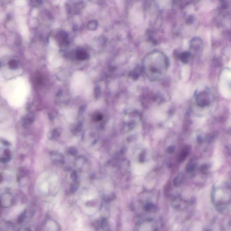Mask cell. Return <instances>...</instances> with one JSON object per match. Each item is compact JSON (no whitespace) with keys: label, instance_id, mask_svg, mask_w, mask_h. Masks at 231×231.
Segmentation results:
<instances>
[{"label":"cell","instance_id":"1","mask_svg":"<svg viewBox=\"0 0 231 231\" xmlns=\"http://www.w3.org/2000/svg\"><path fill=\"white\" fill-rule=\"evenodd\" d=\"M168 67V59L161 51H152L146 55L144 60V71L147 78L151 81H159L163 79Z\"/></svg>","mask_w":231,"mask_h":231},{"label":"cell","instance_id":"2","mask_svg":"<svg viewBox=\"0 0 231 231\" xmlns=\"http://www.w3.org/2000/svg\"><path fill=\"white\" fill-rule=\"evenodd\" d=\"M214 102V96L211 90L209 88H202L195 92L192 106L197 113L204 114L211 109Z\"/></svg>","mask_w":231,"mask_h":231},{"label":"cell","instance_id":"3","mask_svg":"<svg viewBox=\"0 0 231 231\" xmlns=\"http://www.w3.org/2000/svg\"><path fill=\"white\" fill-rule=\"evenodd\" d=\"M203 42L201 39L199 38H194V39L191 40L190 43V48L191 51L194 52V53H198L201 52L203 48Z\"/></svg>","mask_w":231,"mask_h":231},{"label":"cell","instance_id":"4","mask_svg":"<svg viewBox=\"0 0 231 231\" xmlns=\"http://www.w3.org/2000/svg\"><path fill=\"white\" fill-rule=\"evenodd\" d=\"M34 116L32 114L29 113L26 115L23 118L22 124L23 125L27 126L29 125L34 121Z\"/></svg>","mask_w":231,"mask_h":231},{"label":"cell","instance_id":"5","mask_svg":"<svg viewBox=\"0 0 231 231\" xmlns=\"http://www.w3.org/2000/svg\"><path fill=\"white\" fill-rule=\"evenodd\" d=\"M191 56V53L190 51H185L180 53L178 57L182 62L186 63L188 62Z\"/></svg>","mask_w":231,"mask_h":231},{"label":"cell","instance_id":"6","mask_svg":"<svg viewBox=\"0 0 231 231\" xmlns=\"http://www.w3.org/2000/svg\"><path fill=\"white\" fill-rule=\"evenodd\" d=\"M8 65L9 68L11 70H15L18 69L20 65V63L18 60L12 59L9 61Z\"/></svg>","mask_w":231,"mask_h":231},{"label":"cell","instance_id":"7","mask_svg":"<svg viewBox=\"0 0 231 231\" xmlns=\"http://www.w3.org/2000/svg\"><path fill=\"white\" fill-rule=\"evenodd\" d=\"M76 56L79 59L84 60V59H86V58H88V55L86 51H79L77 52Z\"/></svg>","mask_w":231,"mask_h":231},{"label":"cell","instance_id":"8","mask_svg":"<svg viewBox=\"0 0 231 231\" xmlns=\"http://www.w3.org/2000/svg\"><path fill=\"white\" fill-rule=\"evenodd\" d=\"M98 26V23L96 21H91L88 24V28L91 30H95Z\"/></svg>","mask_w":231,"mask_h":231},{"label":"cell","instance_id":"9","mask_svg":"<svg viewBox=\"0 0 231 231\" xmlns=\"http://www.w3.org/2000/svg\"><path fill=\"white\" fill-rule=\"evenodd\" d=\"M30 2L33 6L37 7L42 3V0H30Z\"/></svg>","mask_w":231,"mask_h":231},{"label":"cell","instance_id":"10","mask_svg":"<svg viewBox=\"0 0 231 231\" xmlns=\"http://www.w3.org/2000/svg\"><path fill=\"white\" fill-rule=\"evenodd\" d=\"M94 118H95V121H98L100 120L101 119H102V116L100 114L96 115V116L94 117Z\"/></svg>","mask_w":231,"mask_h":231},{"label":"cell","instance_id":"11","mask_svg":"<svg viewBox=\"0 0 231 231\" xmlns=\"http://www.w3.org/2000/svg\"><path fill=\"white\" fill-rule=\"evenodd\" d=\"M192 21H193V19H192V18L191 17L188 18V23H191L192 22Z\"/></svg>","mask_w":231,"mask_h":231}]
</instances>
